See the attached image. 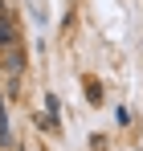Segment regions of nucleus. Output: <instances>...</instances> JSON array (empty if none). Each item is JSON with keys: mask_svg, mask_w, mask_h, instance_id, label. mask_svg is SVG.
Listing matches in <instances>:
<instances>
[{"mask_svg": "<svg viewBox=\"0 0 143 151\" xmlns=\"http://www.w3.org/2000/svg\"><path fill=\"white\" fill-rule=\"evenodd\" d=\"M12 41H17V33H12V25H8V21L0 17V49H8Z\"/></svg>", "mask_w": 143, "mask_h": 151, "instance_id": "f257e3e1", "label": "nucleus"}, {"mask_svg": "<svg viewBox=\"0 0 143 151\" xmlns=\"http://www.w3.org/2000/svg\"><path fill=\"white\" fill-rule=\"evenodd\" d=\"M0 143H8V123H4V102H0Z\"/></svg>", "mask_w": 143, "mask_h": 151, "instance_id": "f03ea898", "label": "nucleus"}]
</instances>
